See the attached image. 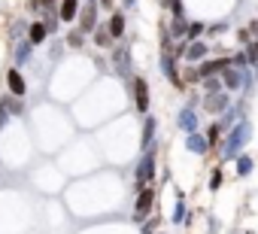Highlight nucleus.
I'll list each match as a JSON object with an SVG mask.
<instances>
[{
  "mask_svg": "<svg viewBox=\"0 0 258 234\" xmlns=\"http://www.w3.org/2000/svg\"><path fill=\"white\" fill-rule=\"evenodd\" d=\"M249 140H252V122H249V115H246V119H240L231 131H225V140H222V149H219V164L237 161L246 152Z\"/></svg>",
  "mask_w": 258,
  "mask_h": 234,
  "instance_id": "1",
  "label": "nucleus"
},
{
  "mask_svg": "<svg viewBox=\"0 0 258 234\" xmlns=\"http://www.w3.org/2000/svg\"><path fill=\"white\" fill-rule=\"evenodd\" d=\"M155 180H158V149H146L134 164V192H140L143 186H152Z\"/></svg>",
  "mask_w": 258,
  "mask_h": 234,
  "instance_id": "2",
  "label": "nucleus"
},
{
  "mask_svg": "<svg viewBox=\"0 0 258 234\" xmlns=\"http://www.w3.org/2000/svg\"><path fill=\"white\" fill-rule=\"evenodd\" d=\"M158 67H161V73H164V79L176 88V91H188V85H185V79H182V61L173 55V49H167V52H158Z\"/></svg>",
  "mask_w": 258,
  "mask_h": 234,
  "instance_id": "3",
  "label": "nucleus"
},
{
  "mask_svg": "<svg viewBox=\"0 0 258 234\" xmlns=\"http://www.w3.org/2000/svg\"><path fill=\"white\" fill-rule=\"evenodd\" d=\"M124 85H127V91H131V103H134V112L146 115V112L152 109V91H149V82H146V76L134 73V79H131V82H124Z\"/></svg>",
  "mask_w": 258,
  "mask_h": 234,
  "instance_id": "4",
  "label": "nucleus"
},
{
  "mask_svg": "<svg viewBox=\"0 0 258 234\" xmlns=\"http://www.w3.org/2000/svg\"><path fill=\"white\" fill-rule=\"evenodd\" d=\"M155 204H158V186L152 183V186H143L140 192H134V222H146V216H152V210H155Z\"/></svg>",
  "mask_w": 258,
  "mask_h": 234,
  "instance_id": "5",
  "label": "nucleus"
},
{
  "mask_svg": "<svg viewBox=\"0 0 258 234\" xmlns=\"http://www.w3.org/2000/svg\"><path fill=\"white\" fill-rule=\"evenodd\" d=\"M109 64H112V73L121 76L124 82L134 79V55L127 46H112L109 49Z\"/></svg>",
  "mask_w": 258,
  "mask_h": 234,
  "instance_id": "6",
  "label": "nucleus"
},
{
  "mask_svg": "<svg viewBox=\"0 0 258 234\" xmlns=\"http://www.w3.org/2000/svg\"><path fill=\"white\" fill-rule=\"evenodd\" d=\"M97 25H100V7H97V0H88V4H82V13H79L76 28L91 37V34L97 31Z\"/></svg>",
  "mask_w": 258,
  "mask_h": 234,
  "instance_id": "7",
  "label": "nucleus"
},
{
  "mask_svg": "<svg viewBox=\"0 0 258 234\" xmlns=\"http://www.w3.org/2000/svg\"><path fill=\"white\" fill-rule=\"evenodd\" d=\"M176 128L182 131V137H185V134H195V131H201V112H198V106H191V103H182V109L176 112Z\"/></svg>",
  "mask_w": 258,
  "mask_h": 234,
  "instance_id": "8",
  "label": "nucleus"
},
{
  "mask_svg": "<svg viewBox=\"0 0 258 234\" xmlns=\"http://www.w3.org/2000/svg\"><path fill=\"white\" fill-rule=\"evenodd\" d=\"M231 100H234V94H228V91H219V94H204L201 109H204L207 115H222V112L231 106Z\"/></svg>",
  "mask_w": 258,
  "mask_h": 234,
  "instance_id": "9",
  "label": "nucleus"
},
{
  "mask_svg": "<svg viewBox=\"0 0 258 234\" xmlns=\"http://www.w3.org/2000/svg\"><path fill=\"white\" fill-rule=\"evenodd\" d=\"M7 91L13 94V97H28V79H25V73H22V67H13L10 64V70H7Z\"/></svg>",
  "mask_w": 258,
  "mask_h": 234,
  "instance_id": "10",
  "label": "nucleus"
},
{
  "mask_svg": "<svg viewBox=\"0 0 258 234\" xmlns=\"http://www.w3.org/2000/svg\"><path fill=\"white\" fill-rule=\"evenodd\" d=\"M213 55V46L207 43V40H191L188 46H185V58H182V64H201V61H207Z\"/></svg>",
  "mask_w": 258,
  "mask_h": 234,
  "instance_id": "11",
  "label": "nucleus"
},
{
  "mask_svg": "<svg viewBox=\"0 0 258 234\" xmlns=\"http://www.w3.org/2000/svg\"><path fill=\"white\" fill-rule=\"evenodd\" d=\"M155 137H158V115L146 112L143 115V131H140V149H155Z\"/></svg>",
  "mask_w": 258,
  "mask_h": 234,
  "instance_id": "12",
  "label": "nucleus"
},
{
  "mask_svg": "<svg viewBox=\"0 0 258 234\" xmlns=\"http://www.w3.org/2000/svg\"><path fill=\"white\" fill-rule=\"evenodd\" d=\"M240 119H246V100H231V106L219 115V122H222L225 131H231Z\"/></svg>",
  "mask_w": 258,
  "mask_h": 234,
  "instance_id": "13",
  "label": "nucleus"
},
{
  "mask_svg": "<svg viewBox=\"0 0 258 234\" xmlns=\"http://www.w3.org/2000/svg\"><path fill=\"white\" fill-rule=\"evenodd\" d=\"M10 55H13V67H25V64L31 61V55H34V46H31V40L25 37V40H16V43H10Z\"/></svg>",
  "mask_w": 258,
  "mask_h": 234,
  "instance_id": "14",
  "label": "nucleus"
},
{
  "mask_svg": "<svg viewBox=\"0 0 258 234\" xmlns=\"http://www.w3.org/2000/svg\"><path fill=\"white\" fill-rule=\"evenodd\" d=\"M79 13H82V0H61V4H58V19H61V25L79 22Z\"/></svg>",
  "mask_w": 258,
  "mask_h": 234,
  "instance_id": "15",
  "label": "nucleus"
},
{
  "mask_svg": "<svg viewBox=\"0 0 258 234\" xmlns=\"http://www.w3.org/2000/svg\"><path fill=\"white\" fill-rule=\"evenodd\" d=\"M106 28H109V34H112V40L118 43V40L124 37V31H127V13H124V10H112L109 19H106Z\"/></svg>",
  "mask_w": 258,
  "mask_h": 234,
  "instance_id": "16",
  "label": "nucleus"
},
{
  "mask_svg": "<svg viewBox=\"0 0 258 234\" xmlns=\"http://www.w3.org/2000/svg\"><path fill=\"white\" fill-rule=\"evenodd\" d=\"M204 137H207V143H210V155H219L222 140H225V128H222V122H219V119H213V122L207 125Z\"/></svg>",
  "mask_w": 258,
  "mask_h": 234,
  "instance_id": "17",
  "label": "nucleus"
},
{
  "mask_svg": "<svg viewBox=\"0 0 258 234\" xmlns=\"http://www.w3.org/2000/svg\"><path fill=\"white\" fill-rule=\"evenodd\" d=\"M0 109H4L10 119H19V115H25V97H13L10 91L0 94Z\"/></svg>",
  "mask_w": 258,
  "mask_h": 234,
  "instance_id": "18",
  "label": "nucleus"
},
{
  "mask_svg": "<svg viewBox=\"0 0 258 234\" xmlns=\"http://www.w3.org/2000/svg\"><path fill=\"white\" fill-rule=\"evenodd\" d=\"M49 37H52V34H49V28H46V22H43V19H34V22L28 25V40H31V46H34V49H37V46H43Z\"/></svg>",
  "mask_w": 258,
  "mask_h": 234,
  "instance_id": "19",
  "label": "nucleus"
},
{
  "mask_svg": "<svg viewBox=\"0 0 258 234\" xmlns=\"http://www.w3.org/2000/svg\"><path fill=\"white\" fill-rule=\"evenodd\" d=\"M182 146H185L191 155H210V143H207V137H204L201 131H195V134H185Z\"/></svg>",
  "mask_w": 258,
  "mask_h": 234,
  "instance_id": "20",
  "label": "nucleus"
},
{
  "mask_svg": "<svg viewBox=\"0 0 258 234\" xmlns=\"http://www.w3.org/2000/svg\"><path fill=\"white\" fill-rule=\"evenodd\" d=\"M91 43H94V49H100V52H109L112 49V34H109V28H106V22H100L97 25V31L91 34Z\"/></svg>",
  "mask_w": 258,
  "mask_h": 234,
  "instance_id": "21",
  "label": "nucleus"
},
{
  "mask_svg": "<svg viewBox=\"0 0 258 234\" xmlns=\"http://www.w3.org/2000/svg\"><path fill=\"white\" fill-rule=\"evenodd\" d=\"M170 222L179 225V228H182V225H191V216H188V207H185V195H182V192L176 195V204H173V216H170Z\"/></svg>",
  "mask_w": 258,
  "mask_h": 234,
  "instance_id": "22",
  "label": "nucleus"
},
{
  "mask_svg": "<svg viewBox=\"0 0 258 234\" xmlns=\"http://www.w3.org/2000/svg\"><path fill=\"white\" fill-rule=\"evenodd\" d=\"M252 170H255V158H252L249 152H243V155L234 161V173H237L240 180H246V177H252Z\"/></svg>",
  "mask_w": 258,
  "mask_h": 234,
  "instance_id": "23",
  "label": "nucleus"
},
{
  "mask_svg": "<svg viewBox=\"0 0 258 234\" xmlns=\"http://www.w3.org/2000/svg\"><path fill=\"white\" fill-rule=\"evenodd\" d=\"M85 40H88V34H82L79 28H70V31H67V37H64L67 49H73V52H82V49H85Z\"/></svg>",
  "mask_w": 258,
  "mask_h": 234,
  "instance_id": "24",
  "label": "nucleus"
},
{
  "mask_svg": "<svg viewBox=\"0 0 258 234\" xmlns=\"http://www.w3.org/2000/svg\"><path fill=\"white\" fill-rule=\"evenodd\" d=\"M28 25H31L28 19H13V22H10V40H13V43H16V40H25V37H28Z\"/></svg>",
  "mask_w": 258,
  "mask_h": 234,
  "instance_id": "25",
  "label": "nucleus"
},
{
  "mask_svg": "<svg viewBox=\"0 0 258 234\" xmlns=\"http://www.w3.org/2000/svg\"><path fill=\"white\" fill-rule=\"evenodd\" d=\"M167 31H170V37H173V43H176V40H185L188 19H170V22H167Z\"/></svg>",
  "mask_w": 258,
  "mask_h": 234,
  "instance_id": "26",
  "label": "nucleus"
},
{
  "mask_svg": "<svg viewBox=\"0 0 258 234\" xmlns=\"http://www.w3.org/2000/svg\"><path fill=\"white\" fill-rule=\"evenodd\" d=\"M225 186V164H216L213 170H210V180H207V189L210 192H219Z\"/></svg>",
  "mask_w": 258,
  "mask_h": 234,
  "instance_id": "27",
  "label": "nucleus"
},
{
  "mask_svg": "<svg viewBox=\"0 0 258 234\" xmlns=\"http://www.w3.org/2000/svg\"><path fill=\"white\" fill-rule=\"evenodd\" d=\"M219 91H225L222 76H207V79L201 82V94H219Z\"/></svg>",
  "mask_w": 258,
  "mask_h": 234,
  "instance_id": "28",
  "label": "nucleus"
},
{
  "mask_svg": "<svg viewBox=\"0 0 258 234\" xmlns=\"http://www.w3.org/2000/svg\"><path fill=\"white\" fill-rule=\"evenodd\" d=\"M158 7L170 10V19H185V4L182 0H158Z\"/></svg>",
  "mask_w": 258,
  "mask_h": 234,
  "instance_id": "29",
  "label": "nucleus"
},
{
  "mask_svg": "<svg viewBox=\"0 0 258 234\" xmlns=\"http://www.w3.org/2000/svg\"><path fill=\"white\" fill-rule=\"evenodd\" d=\"M204 34H207V22H188V31H185L188 43L191 40H204Z\"/></svg>",
  "mask_w": 258,
  "mask_h": 234,
  "instance_id": "30",
  "label": "nucleus"
},
{
  "mask_svg": "<svg viewBox=\"0 0 258 234\" xmlns=\"http://www.w3.org/2000/svg\"><path fill=\"white\" fill-rule=\"evenodd\" d=\"M64 46H67V43H64L61 37H55V40H52V46H49V58H52V61L64 58Z\"/></svg>",
  "mask_w": 258,
  "mask_h": 234,
  "instance_id": "31",
  "label": "nucleus"
},
{
  "mask_svg": "<svg viewBox=\"0 0 258 234\" xmlns=\"http://www.w3.org/2000/svg\"><path fill=\"white\" fill-rule=\"evenodd\" d=\"M228 28H231L228 22H219V25H210V28H207V37H219V34H225Z\"/></svg>",
  "mask_w": 258,
  "mask_h": 234,
  "instance_id": "32",
  "label": "nucleus"
},
{
  "mask_svg": "<svg viewBox=\"0 0 258 234\" xmlns=\"http://www.w3.org/2000/svg\"><path fill=\"white\" fill-rule=\"evenodd\" d=\"M97 7H100V13H112L115 10V0H97Z\"/></svg>",
  "mask_w": 258,
  "mask_h": 234,
  "instance_id": "33",
  "label": "nucleus"
},
{
  "mask_svg": "<svg viewBox=\"0 0 258 234\" xmlns=\"http://www.w3.org/2000/svg\"><path fill=\"white\" fill-rule=\"evenodd\" d=\"M246 28H249V34H252V40H255V37H258V19H249Z\"/></svg>",
  "mask_w": 258,
  "mask_h": 234,
  "instance_id": "34",
  "label": "nucleus"
},
{
  "mask_svg": "<svg viewBox=\"0 0 258 234\" xmlns=\"http://www.w3.org/2000/svg\"><path fill=\"white\" fill-rule=\"evenodd\" d=\"M121 10H124V13H131V10H137V0H121Z\"/></svg>",
  "mask_w": 258,
  "mask_h": 234,
  "instance_id": "35",
  "label": "nucleus"
},
{
  "mask_svg": "<svg viewBox=\"0 0 258 234\" xmlns=\"http://www.w3.org/2000/svg\"><path fill=\"white\" fill-rule=\"evenodd\" d=\"M207 225H210V231H213V234H216V231H219V228H222V225H219V219H216V216H210V219H207Z\"/></svg>",
  "mask_w": 258,
  "mask_h": 234,
  "instance_id": "36",
  "label": "nucleus"
},
{
  "mask_svg": "<svg viewBox=\"0 0 258 234\" xmlns=\"http://www.w3.org/2000/svg\"><path fill=\"white\" fill-rule=\"evenodd\" d=\"M7 122H10V115H7L4 109H0V131H4V128H7Z\"/></svg>",
  "mask_w": 258,
  "mask_h": 234,
  "instance_id": "37",
  "label": "nucleus"
},
{
  "mask_svg": "<svg viewBox=\"0 0 258 234\" xmlns=\"http://www.w3.org/2000/svg\"><path fill=\"white\" fill-rule=\"evenodd\" d=\"M252 79H255V88H258V61L252 64Z\"/></svg>",
  "mask_w": 258,
  "mask_h": 234,
  "instance_id": "38",
  "label": "nucleus"
},
{
  "mask_svg": "<svg viewBox=\"0 0 258 234\" xmlns=\"http://www.w3.org/2000/svg\"><path fill=\"white\" fill-rule=\"evenodd\" d=\"M82 4H88V0H82Z\"/></svg>",
  "mask_w": 258,
  "mask_h": 234,
  "instance_id": "39",
  "label": "nucleus"
}]
</instances>
